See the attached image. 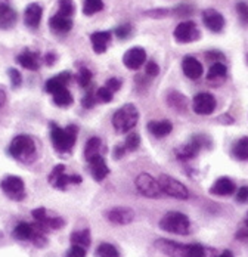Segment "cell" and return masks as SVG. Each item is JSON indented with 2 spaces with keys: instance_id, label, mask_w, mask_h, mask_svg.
<instances>
[{
  "instance_id": "277c9868",
  "label": "cell",
  "mask_w": 248,
  "mask_h": 257,
  "mask_svg": "<svg viewBox=\"0 0 248 257\" xmlns=\"http://www.w3.org/2000/svg\"><path fill=\"white\" fill-rule=\"evenodd\" d=\"M160 228L163 231L176 233V235H186L191 229L189 217L180 211H169L160 220Z\"/></svg>"
},
{
  "instance_id": "60d3db41",
  "label": "cell",
  "mask_w": 248,
  "mask_h": 257,
  "mask_svg": "<svg viewBox=\"0 0 248 257\" xmlns=\"http://www.w3.org/2000/svg\"><path fill=\"white\" fill-rule=\"evenodd\" d=\"M236 12H238V15H239L242 23H248V3L238 2L236 3Z\"/></svg>"
},
{
  "instance_id": "484cf974",
  "label": "cell",
  "mask_w": 248,
  "mask_h": 257,
  "mask_svg": "<svg viewBox=\"0 0 248 257\" xmlns=\"http://www.w3.org/2000/svg\"><path fill=\"white\" fill-rule=\"evenodd\" d=\"M100 148H102V141L99 138H90L87 142H86V148H84V158L87 161H92L93 158L99 157L100 155Z\"/></svg>"
},
{
  "instance_id": "2e32d148",
  "label": "cell",
  "mask_w": 248,
  "mask_h": 257,
  "mask_svg": "<svg viewBox=\"0 0 248 257\" xmlns=\"http://www.w3.org/2000/svg\"><path fill=\"white\" fill-rule=\"evenodd\" d=\"M183 74L191 80H198L202 76V64L194 56H185L182 61Z\"/></svg>"
},
{
  "instance_id": "6da1fadb",
  "label": "cell",
  "mask_w": 248,
  "mask_h": 257,
  "mask_svg": "<svg viewBox=\"0 0 248 257\" xmlns=\"http://www.w3.org/2000/svg\"><path fill=\"white\" fill-rule=\"evenodd\" d=\"M78 128L75 124H70L65 128L59 127L56 123H50V138L53 148L61 154H68L73 151L77 141Z\"/></svg>"
},
{
  "instance_id": "5b68a950",
  "label": "cell",
  "mask_w": 248,
  "mask_h": 257,
  "mask_svg": "<svg viewBox=\"0 0 248 257\" xmlns=\"http://www.w3.org/2000/svg\"><path fill=\"white\" fill-rule=\"evenodd\" d=\"M158 183H160L161 192L166 194V195H169V197H172V198H177V200H186V198H189L188 188L182 182L176 180L172 176H169V175H161L158 178Z\"/></svg>"
},
{
  "instance_id": "4316f807",
  "label": "cell",
  "mask_w": 248,
  "mask_h": 257,
  "mask_svg": "<svg viewBox=\"0 0 248 257\" xmlns=\"http://www.w3.org/2000/svg\"><path fill=\"white\" fill-rule=\"evenodd\" d=\"M232 155L233 158L241 160V161L248 160V136L241 138L232 145Z\"/></svg>"
},
{
  "instance_id": "ffe728a7",
  "label": "cell",
  "mask_w": 248,
  "mask_h": 257,
  "mask_svg": "<svg viewBox=\"0 0 248 257\" xmlns=\"http://www.w3.org/2000/svg\"><path fill=\"white\" fill-rule=\"evenodd\" d=\"M92 48L96 53H103L111 43V31H95L90 34Z\"/></svg>"
},
{
  "instance_id": "1f68e13d",
  "label": "cell",
  "mask_w": 248,
  "mask_h": 257,
  "mask_svg": "<svg viewBox=\"0 0 248 257\" xmlns=\"http://www.w3.org/2000/svg\"><path fill=\"white\" fill-rule=\"evenodd\" d=\"M167 102H169V105L172 108L180 109V111H185L186 106H188V99L182 93H179V92H172L169 95V98H167Z\"/></svg>"
},
{
  "instance_id": "836d02e7",
  "label": "cell",
  "mask_w": 248,
  "mask_h": 257,
  "mask_svg": "<svg viewBox=\"0 0 248 257\" xmlns=\"http://www.w3.org/2000/svg\"><path fill=\"white\" fill-rule=\"evenodd\" d=\"M75 12V5L73 0H59L58 3V15L71 18Z\"/></svg>"
},
{
  "instance_id": "8d00e7d4",
  "label": "cell",
  "mask_w": 248,
  "mask_h": 257,
  "mask_svg": "<svg viewBox=\"0 0 248 257\" xmlns=\"http://www.w3.org/2000/svg\"><path fill=\"white\" fill-rule=\"evenodd\" d=\"M139 145H141V136L138 133H130L124 144L127 151H136L139 148Z\"/></svg>"
},
{
  "instance_id": "44dd1931",
  "label": "cell",
  "mask_w": 248,
  "mask_h": 257,
  "mask_svg": "<svg viewBox=\"0 0 248 257\" xmlns=\"http://www.w3.org/2000/svg\"><path fill=\"white\" fill-rule=\"evenodd\" d=\"M18 62L21 67H24L27 70H31V71H37L40 68V56L37 52H31L28 49H25L23 53L18 55Z\"/></svg>"
},
{
  "instance_id": "d6986e66",
  "label": "cell",
  "mask_w": 248,
  "mask_h": 257,
  "mask_svg": "<svg viewBox=\"0 0 248 257\" xmlns=\"http://www.w3.org/2000/svg\"><path fill=\"white\" fill-rule=\"evenodd\" d=\"M89 169H90V173H92L93 179L96 182H102L109 175V169H108V166L105 163V158L102 155L93 158L92 161H89Z\"/></svg>"
},
{
  "instance_id": "cb8c5ba5",
  "label": "cell",
  "mask_w": 248,
  "mask_h": 257,
  "mask_svg": "<svg viewBox=\"0 0 248 257\" xmlns=\"http://www.w3.org/2000/svg\"><path fill=\"white\" fill-rule=\"evenodd\" d=\"M34 233H36V225L27 222L18 223L17 228L14 229V236L20 241H33Z\"/></svg>"
},
{
  "instance_id": "f546056e",
  "label": "cell",
  "mask_w": 248,
  "mask_h": 257,
  "mask_svg": "<svg viewBox=\"0 0 248 257\" xmlns=\"http://www.w3.org/2000/svg\"><path fill=\"white\" fill-rule=\"evenodd\" d=\"M226 73H227V68L226 65L222 62H214L210 70H208V74H207V80L208 81H216V80H222L226 77Z\"/></svg>"
},
{
  "instance_id": "11a10c76",
  "label": "cell",
  "mask_w": 248,
  "mask_h": 257,
  "mask_svg": "<svg viewBox=\"0 0 248 257\" xmlns=\"http://www.w3.org/2000/svg\"><path fill=\"white\" fill-rule=\"evenodd\" d=\"M245 225H247V228H248V214H247V217H245Z\"/></svg>"
},
{
  "instance_id": "b9f144b4",
  "label": "cell",
  "mask_w": 248,
  "mask_h": 257,
  "mask_svg": "<svg viewBox=\"0 0 248 257\" xmlns=\"http://www.w3.org/2000/svg\"><path fill=\"white\" fill-rule=\"evenodd\" d=\"M130 34H132V26H130V24H123V26H118L115 28V36H117L120 40L127 39Z\"/></svg>"
},
{
  "instance_id": "db71d44e",
  "label": "cell",
  "mask_w": 248,
  "mask_h": 257,
  "mask_svg": "<svg viewBox=\"0 0 248 257\" xmlns=\"http://www.w3.org/2000/svg\"><path fill=\"white\" fill-rule=\"evenodd\" d=\"M216 257H233V254H232V251H229V250H224V251H222L219 256Z\"/></svg>"
},
{
  "instance_id": "bcb514c9",
  "label": "cell",
  "mask_w": 248,
  "mask_h": 257,
  "mask_svg": "<svg viewBox=\"0 0 248 257\" xmlns=\"http://www.w3.org/2000/svg\"><path fill=\"white\" fill-rule=\"evenodd\" d=\"M235 200H236L238 203H248V186H241V188L236 191Z\"/></svg>"
},
{
  "instance_id": "603a6c76",
  "label": "cell",
  "mask_w": 248,
  "mask_h": 257,
  "mask_svg": "<svg viewBox=\"0 0 248 257\" xmlns=\"http://www.w3.org/2000/svg\"><path fill=\"white\" fill-rule=\"evenodd\" d=\"M148 130L151 135H154L155 138H164L167 135L172 133L173 130V124L167 120H163V121H149L148 123Z\"/></svg>"
},
{
  "instance_id": "f35d334b",
  "label": "cell",
  "mask_w": 248,
  "mask_h": 257,
  "mask_svg": "<svg viewBox=\"0 0 248 257\" xmlns=\"http://www.w3.org/2000/svg\"><path fill=\"white\" fill-rule=\"evenodd\" d=\"M96 98H98V101L99 102H111L112 101V98H114V93L108 89V87H99L98 90H96Z\"/></svg>"
},
{
  "instance_id": "4dcf8cb0",
  "label": "cell",
  "mask_w": 248,
  "mask_h": 257,
  "mask_svg": "<svg viewBox=\"0 0 248 257\" xmlns=\"http://www.w3.org/2000/svg\"><path fill=\"white\" fill-rule=\"evenodd\" d=\"M53 102L56 103L58 106H70L73 103V95L70 93V90L65 87V89H61L58 92L53 93Z\"/></svg>"
},
{
  "instance_id": "8992f818",
  "label": "cell",
  "mask_w": 248,
  "mask_h": 257,
  "mask_svg": "<svg viewBox=\"0 0 248 257\" xmlns=\"http://www.w3.org/2000/svg\"><path fill=\"white\" fill-rule=\"evenodd\" d=\"M49 183L53 188H56V189L65 191L70 183L71 185L73 183H75V185L81 183V178L78 175H65V166L64 164H58L50 172Z\"/></svg>"
},
{
  "instance_id": "ba28073f",
  "label": "cell",
  "mask_w": 248,
  "mask_h": 257,
  "mask_svg": "<svg viewBox=\"0 0 248 257\" xmlns=\"http://www.w3.org/2000/svg\"><path fill=\"white\" fill-rule=\"evenodd\" d=\"M2 191L14 201H21L25 197L24 180L20 176H6L0 182Z\"/></svg>"
},
{
  "instance_id": "7bdbcfd3",
  "label": "cell",
  "mask_w": 248,
  "mask_h": 257,
  "mask_svg": "<svg viewBox=\"0 0 248 257\" xmlns=\"http://www.w3.org/2000/svg\"><path fill=\"white\" fill-rule=\"evenodd\" d=\"M145 74L151 78L157 77V76L160 74V67H158V64L154 62V61H149L148 64H147V67H145Z\"/></svg>"
},
{
  "instance_id": "ee69618b",
  "label": "cell",
  "mask_w": 248,
  "mask_h": 257,
  "mask_svg": "<svg viewBox=\"0 0 248 257\" xmlns=\"http://www.w3.org/2000/svg\"><path fill=\"white\" fill-rule=\"evenodd\" d=\"M65 257H86V248L80 247V245H73L68 251Z\"/></svg>"
},
{
  "instance_id": "8fae6325",
  "label": "cell",
  "mask_w": 248,
  "mask_h": 257,
  "mask_svg": "<svg viewBox=\"0 0 248 257\" xmlns=\"http://www.w3.org/2000/svg\"><path fill=\"white\" fill-rule=\"evenodd\" d=\"M155 247L170 257H188V244L176 242L172 239H158L155 241Z\"/></svg>"
},
{
  "instance_id": "5bb4252c",
  "label": "cell",
  "mask_w": 248,
  "mask_h": 257,
  "mask_svg": "<svg viewBox=\"0 0 248 257\" xmlns=\"http://www.w3.org/2000/svg\"><path fill=\"white\" fill-rule=\"evenodd\" d=\"M105 216L114 225H129L135 219L133 210L132 208H127V207H115V208H111L109 211H106Z\"/></svg>"
},
{
  "instance_id": "52a82bcc",
  "label": "cell",
  "mask_w": 248,
  "mask_h": 257,
  "mask_svg": "<svg viewBox=\"0 0 248 257\" xmlns=\"http://www.w3.org/2000/svg\"><path fill=\"white\" fill-rule=\"evenodd\" d=\"M135 185H136V189L139 191V194H142L148 198H160L163 195L158 180L154 179L148 173H141L135 180Z\"/></svg>"
},
{
  "instance_id": "9a60e30c",
  "label": "cell",
  "mask_w": 248,
  "mask_h": 257,
  "mask_svg": "<svg viewBox=\"0 0 248 257\" xmlns=\"http://www.w3.org/2000/svg\"><path fill=\"white\" fill-rule=\"evenodd\" d=\"M202 21L205 27L213 33H220L224 27V18L216 9H205L202 12Z\"/></svg>"
},
{
  "instance_id": "f1b7e54d",
  "label": "cell",
  "mask_w": 248,
  "mask_h": 257,
  "mask_svg": "<svg viewBox=\"0 0 248 257\" xmlns=\"http://www.w3.org/2000/svg\"><path fill=\"white\" fill-rule=\"evenodd\" d=\"M73 245H80L83 248H87L90 245V232L89 229H81V231H75L70 236Z\"/></svg>"
},
{
  "instance_id": "c3c4849f",
  "label": "cell",
  "mask_w": 248,
  "mask_h": 257,
  "mask_svg": "<svg viewBox=\"0 0 248 257\" xmlns=\"http://www.w3.org/2000/svg\"><path fill=\"white\" fill-rule=\"evenodd\" d=\"M126 151H127L126 147H118V145H117V147L114 148V158H115V160L123 158V155L126 154Z\"/></svg>"
},
{
  "instance_id": "f907efd6",
  "label": "cell",
  "mask_w": 248,
  "mask_h": 257,
  "mask_svg": "<svg viewBox=\"0 0 248 257\" xmlns=\"http://www.w3.org/2000/svg\"><path fill=\"white\" fill-rule=\"evenodd\" d=\"M45 62L48 64V65H53L55 62H56V55L53 53V52H49V53H46V56H45Z\"/></svg>"
},
{
  "instance_id": "f6af8a7d",
  "label": "cell",
  "mask_w": 248,
  "mask_h": 257,
  "mask_svg": "<svg viewBox=\"0 0 248 257\" xmlns=\"http://www.w3.org/2000/svg\"><path fill=\"white\" fill-rule=\"evenodd\" d=\"M105 87H108V89L114 93V92H117V90H120V89H121V80L115 77L109 78V80L106 81Z\"/></svg>"
},
{
  "instance_id": "7c38bea8",
  "label": "cell",
  "mask_w": 248,
  "mask_h": 257,
  "mask_svg": "<svg viewBox=\"0 0 248 257\" xmlns=\"http://www.w3.org/2000/svg\"><path fill=\"white\" fill-rule=\"evenodd\" d=\"M147 61V52L142 48H132L124 53L123 64L129 70H139Z\"/></svg>"
},
{
  "instance_id": "7a4b0ae2",
  "label": "cell",
  "mask_w": 248,
  "mask_h": 257,
  "mask_svg": "<svg viewBox=\"0 0 248 257\" xmlns=\"http://www.w3.org/2000/svg\"><path fill=\"white\" fill-rule=\"evenodd\" d=\"M9 154L21 163H33L37 155L36 144L28 135H18L9 145Z\"/></svg>"
},
{
  "instance_id": "681fc988",
  "label": "cell",
  "mask_w": 248,
  "mask_h": 257,
  "mask_svg": "<svg viewBox=\"0 0 248 257\" xmlns=\"http://www.w3.org/2000/svg\"><path fill=\"white\" fill-rule=\"evenodd\" d=\"M205 56H207L208 59H223V53L217 51L207 52V53H205Z\"/></svg>"
},
{
  "instance_id": "ac0fdd59",
  "label": "cell",
  "mask_w": 248,
  "mask_h": 257,
  "mask_svg": "<svg viewBox=\"0 0 248 257\" xmlns=\"http://www.w3.org/2000/svg\"><path fill=\"white\" fill-rule=\"evenodd\" d=\"M71 81V73L70 71H62L59 74H56L55 77L49 78L45 84V90L49 92V93H55L61 89H65L67 84Z\"/></svg>"
},
{
  "instance_id": "83f0119b",
  "label": "cell",
  "mask_w": 248,
  "mask_h": 257,
  "mask_svg": "<svg viewBox=\"0 0 248 257\" xmlns=\"http://www.w3.org/2000/svg\"><path fill=\"white\" fill-rule=\"evenodd\" d=\"M17 18L18 15L12 8H8L3 12H0V30H11L17 24Z\"/></svg>"
},
{
  "instance_id": "ab89813d",
  "label": "cell",
  "mask_w": 248,
  "mask_h": 257,
  "mask_svg": "<svg viewBox=\"0 0 248 257\" xmlns=\"http://www.w3.org/2000/svg\"><path fill=\"white\" fill-rule=\"evenodd\" d=\"M8 74H9V78H11V83H12L14 89H18L23 84V76H21V73L17 68H9Z\"/></svg>"
},
{
  "instance_id": "3957f363",
  "label": "cell",
  "mask_w": 248,
  "mask_h": 257,
  "mask_svg": "<svg viewBox=\"0 0 248 257\" xmlns=\"http://www.w3.org/2000/svg\"><path fill=\"white\" fill-rule=\"evenodd\" d=\"M139 120V111L133 103L123 105L120 109H117L112 115V126L117 132L126 133L138 124Z\"/></svg>"
},
{
  "instance_id": "d6a6232c",
  "label": "cell",
  "mask_w": 248,
  "mask_h": 257,
  "mask_svg": "<svg viewBox=\"0 0 248 257\" xmlns=\"http://www.w3.org/2000/svg\"><path fill=\"white\" fill-rule=\"evenodd\" d=\"M103 9V2L102 0H84L83 3V14L87 17H92Z\"/></svg>"
},
{
  "instance_id": "30bf717a",
  "label": "cell",
  "mask_w": 248,
  "mask_h": 257,
  "mask_svg": "<svg viewBox=\"0 0 248 257\" xmlns=\"http://www.w3.org/2000/svg\"><path fill=\"white\" fill-rule=\"evenodd\" d=\"M216 98L208 93V92H201L198 95H195L194 101H192V108L198 115H210L213 114V111L216 109Z\"/></svg>"
},
{
  "instance_id": "4fadbf2b",
  "label": "cell",
  "mask_w": 248,
  "mask_h": 257,
  "mask_svg": "<svg viewBox=\"0 0 248 257\" xmlns=\"http://www.w3.org/2000/svg\"><path fill=\"white\" fill-rule=\"evenodd\" d=\"M202 138L204 136H195L191 142H188L186 145L180 147L176 150V157L182 161H186V160H192L194 157H197L198 153L202 150Z\"/></svg>"
},
{
  "instance_id": "e575fe53",
  "label": "cell",
  "mask_w": 248,
  "mask_h": 257,
  "mask_svg": "<svg viewBox=\"0 0 248 257\" xmlns=\"http://www.w3.org/2000/svg\"><path fill=\"white\" fill-rule=\"evenodd\" d=\"M92 78H93L92 71H90L89 68H86V67L80 68V70H78V73H77V76H75L77 83H78L81 87H84V89H87V87H90V86H92Z\"/></svg>"
},
{
  "instance_id": "816d5d0a",
  "label": "cell",
  "mask_w": 248,
  "mask_h": 257,
  "mask_svg": "<svg viewBox=\"0 0 248 257\" xmlns=\"http://www.w3.org/2000/svg\"><path fill=\"white\" fill-rule=\"evenodd\" d=\"M5 103H6V93L3 89H0V109L5 106Z\"/></svg>"
},
{
  "instance_id": "9c48e42d",
  "label": "cell",
  "mask_w": 248,
  "mask_h": 257,
  "mask_svg": "<svg viewBox=\"0 0 248 257\" xmlns=\"http://www.w3.org/2000/svg\"><path fill=\"white\" fill-rule=\"evenodd\" d=\"M201 37L198 27L194 21H183L174 28V39L179 43H191Z\"/></svg>"
},
{
  "instance_id": "7402d4cb",
  "label": "cell",
  "mask_w": 248,
  "mask_h": 257,
  "mask_svg": "<svg viewBox=\"0 0 248 257\" xmlns=\"http://www.w3.org/2000/svg\"><path fill=\"white\" fill-rule=\"evenodd\" d=\"M235 189H236L235 183L229 179V178H219V179L213 183L210 192L214 194V195H219V197H227V195L233 194Z\"/></svg>"
},
{
  "instance_id": "d4e9b609",
  "label": "cell",
  "mask_w": 248,
  "mask_h": 257,
  "mask_svg": "<svg viewBox=\"0 0 248 257\" xmlns=\"http://www.w3.org/2000/svg\"><path fill=\"white\" fill-rule=\"evenodd\" d=\"M49 26L52 28V31H55V33H61V34H64V33H68L71 28H73V21H71V18H65V17H61V15H55V17H52L49 21Z\"/></svg>"
},
{
  "instance_id": "f5cc1de1",
  "label": "cell",
  "mask_w": 248,
  "mask_h": 257,
  "mask_svg": "<svg viewBox=\"0 0 248 257\" xmlns=\"http://www.w3.org/2000/svg\"><path fill=\"white\" fill-rule=\"evenodd\" d=\"M8 8H11L9 0H0V12H3V11L8 9Z\"/></svg>"
},
{
  "instance_id": "7dc6e473",
  "label": "cell",
  "mask_w": 248,
  "mask_h": 257,
  "mask_svg": "<svg viewBox=\"0 0 248 257\" xmlns=\"http://www.w3.org/2000/svg\"><path fill=\"white\" fill-rule=\"evenodd\" d=\"M145 15H148V17H154V18H163V17L169 15V11H167V9H154V11H148V12H145Z\"/></svg>"
},
{
  "instance_id": "e0dca14e",
  "label": "cell",
  "mask_w": 248,
  "mask_h": 257,
  "mask_svg": "<svg viewBox=\"0 0 248 257\" xmlns=\"http://www.w3.org/2000/svg\"><path fill=\"white\" fill-rule=\"evenodd\" d=\"M42 15H43V9L39 3H31L25 8L24 12V23L25 26L30 28H39L40 21H42Z\"/></svg>"
},
{
  "instance_id": "74e56055",
  "label": "cell",
  "mask_w": 248,
  "mask_h": 257,
  "mask_svg": "<svg viewBox=\"0 0 248 257\" xmlns=\"http://www.w3.org/2000/svg\"><path fill=\"white\" fill-rule=\"evenodd\" d=\"M96 101H98V98H96V93L93 92L92 86H90V87H87V92H86L84 98L81 99L83 106H86V108H93V106L96 105Z\"/></svg>"
},
{
  "instance_id": "d590c367",
  "label": "cell",
  "mask_w": 248,
  "mask_h": 257,
  "mask_svg": "<svg viewBox=\"0 0 248 257\" xmlns=\"http://www.w3.org/2000/svg\"><path fill=\"white\" fill-rule=\"evenodd\" d=\"M96 254L99 257H118V250L109 242H102L96 250Z\"/></svg>"
}]
</instances>
